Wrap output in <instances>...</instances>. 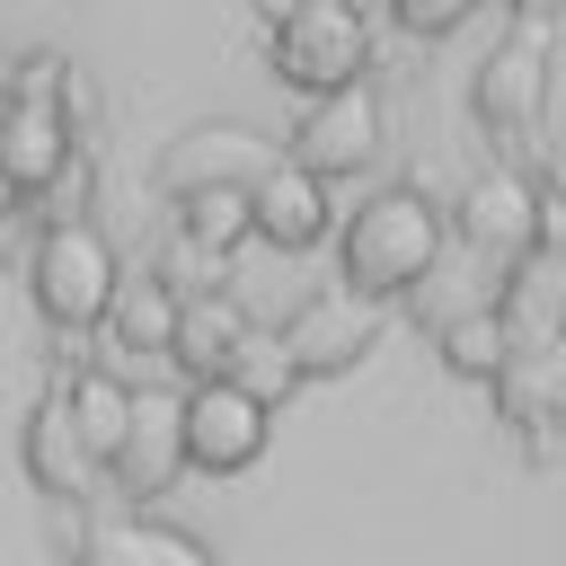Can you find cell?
<instances>
[{"mask_svg":"<svg viewBox=\"0 0 566 566\" xmlns=\"http://www.w3.org/2000/svg\"><path fill=\"white\" fill-rule=\"evenodd\" d=\"M177 239H195L203 256H230L248 239V195H195V203H177Z\"/></svg>","mask_w":566,"mask_h":566,"instance_id":"cell-21","label":"cell"},{"mask_svg":"<svg viewBox=\"0 0 566 566\" xmlns=\"http://www.w3.org/2000/svg\"><path fill=\"white\" fill-rule=\"evenodd\" d=\"M53 398H62L71 433H80L88 469H106V460H115V442H124V416H133V380H124V371H106V363H80Z\"/></svg>","mask_w":566,"mask_h":566,"instance_id":"cell-15","label":"cell"},{"mask_svg":"<svg viewBox=\"0 0 566 566\" xmlns=\"http://www.w3.org/2000/svg\"><path fill=\"white\" fill-rule=\"evenodd\" d=\"M106 478H115L124 495H142V504L168 495V486L186 478V451H177V389L133 380V416H124V442H115Z\"/></svg>","mask_w":566,"mask_h":566,"instance_id":"cell-10","label":"cell"},{"mask_svg":"<svg viewBox=\"0 0 566 566\" xmlns=\"http://www.w3.org/2000/svg\"><path fill=\"white\" fill-rule=\"evenodd\" d=\"M274 159H283V150H274L265 133H248V124H195L186 142H168V159H159V195H168V203H195V195H248Z\"/></svg>","mask_w":566,"mask_h":566,"instance_id":"cell-7","label":"cell"},{"mask_svg":"<svg viewBox=\"0 0 566 566\" xmlns=\"http://www.w3.org/2000/svg\"><path fill=\"white\" fill-rule=\"evenodd\" d=\"M460 239L469 248H486V256H557V195L548 186H531L522 168H486L469 195H460Z\"/></svg>","mask_w":566,"mask_h":566,"instance_id":"cell-5","label":"cell"},{"mask_svg":"<svg viewBox=\"0 0 566 566\" xmlns=\"http://www.w3.org/2000/svg\"><path fill=\"white\" fill-rule=\"evenodd\" d=\"M27 283H35V310H44L62 336H80V327L106 318L124 265H115V239H106L97 221H44V230H35V256H27Z\"/></svg>","mask_w":566,"mask_h":566,"instance_id":"cell-2","label":"cell"},{"mask_svg":"<svg viewBox=\"0 0 566 566\" xmlns=\"http://www.w3.org/2000/svg\"><path fill=\"white\" fill-rule=\"evenodd\" d=\"M80 566H212V548L150 513H106L80 531Z\"/></svg>","mask_w":566,"mask_h":566,"instance_id":"cell-13","label":"cell"},{"mask_svg":"<svg viewBox=\"0 0 566 566\" xmlns=\"http://www.w3.org/2000/svg\"><path fill=\"white\" fill-rule=\"evenodd\" d=\"M18 230H27V203H18V195H9V186H0V256H9V248H18Z\"/></svg>","mask_w":566,"mask_h":566,"instance_id":"cell-23","label":"cell"},{"mask_svg":"<svg viewBox=\"0 0 566 566\" xmlns=\"http://www.w3.org/2000/svg\"><path fill=\"white\" fill-rule=\"evenodd\" d=\"M168 318H177V301H168V292H159V283H150V274H142V283H133V274H124V283H115V301H106V318H97V327H106V345H115V354H124V363H150V354H159V363H168ZM124 363H115V371H124ZM124 380H133V371H124Z\"/></svg>","mask_w":566,"mask_h":566,"instance_id":"cell-16","label":"cell"},{"mask_svg":"<svg viewBox=\"0 0 566 566\" xmlns=\"http://www.w3.org/2000/svg\"><path fill=\"white\" fill-rule=\"evenodd\" d=\"M256 318L239 310V292H195V301H177V318H168V363L186 371V389L195 380H221V363H230V345L248 336Z\"/></svg>","mask_w":566,"mask_h":566,"instance_id":"cell-14","label":"cell"},{"mask_svg":"<svg viewBox=\"0 0 566 566\" xmlns=\"http://www.w3.org/2000/svg\"><path fill=\"white\" fill-rule=\"evenodd\" d=\"M301 177H354V168H371L380 159V97L354 80V88H336V97H310L301 106V124H292V150H283Z\"/></svg>","mask_w":566,"mask_h":566,"instance_id":"cell-8","label":"cell"},{"mask_svg":"<svg viewBox=\"0 0 566 566\" xmlns=\"http://www.w3.org/2000/svg\"><path fill=\"white\" fill-rule=\"evenodd\" d=\"M265 53H274V80L301 88V97H336L363 80L371 62V27L363 9H336V0H310V9H283L265 27Z\"/></svg>","mask_w":566,"mask_h":566,"instance_id":"cell-3","label":"cell"},{"mask_svg":"<svg viewBox=\"0 0 566 566\" xmlns=\"http://www.w3.org/2000/svg\"><path fill=\"white\" fill-rule=\"evenodd\" d=\"M27 478L44 495H88V478H97L80 433H71V416H62V398H35V416H27Z\"/></svg>","mask_w":566,"mask_h":566,"instance_id":"cell-18","label":"cell"},{"mask_svg":"<svg viewBox=\"0 0 566 566\" xmlns=\"http://www.w3.org/2000/svg\"><path fill=\"white\" fill-rule=\"evenodd\" d=\"M548 44H557V18L548 9H522L513 35L478 62V124L495 142H531L539 133V106H548Z\"/></svg>","mask_w":566,"mask_h":566,"instance_id":"cell-4","label":"cell"},{"mask_svg":"<svg viewBox=\"0 0 566 566\" xmlns=\"http://www.w3.org/2000/svg\"><path fill=\"white\" fill-rule=\"evenodd\" d=\"M433 256H442V203L424 186H380L371 203H354V221L336 239V292L380 310V301L416 292L433 274Z\"/></svg>","mask_w":566,"mask_h":566,"instance_id":"cell-1","label":"cell"},{"mask_svg":"<svg viewBox=\"0 0 566 566\" xmlns=\"http://www.w3.org/2000/svg\"><path fill=\"white\" fill-rule=\"evenodd\" d=\"M478 9L469 0H398V27L407 35H451V27H469Z\"/></svg>","mask_w":566,"mask_h":566,"instance_id":"cell-22","label":"cell"},{"mask_svg":"<svg viewBox=\"0 0 566 566\" xmlns=\"http://www.w3.org/2000/svg\"><path fill=\"white\" fill-rule=\"evenodd\" d=\"M62 168H71V106L0 97V186H9L18 203H35Z\"/></svg>","mask_w":566,"mask_h":566,"instance_id":"cell-11","label":"cell"},{"mask_svg":"<svg viewBox=\"0 0 566 566\" xmlns=\"http://www.w3.org/2000/svg\"><path fill=\"white\" fill-rule=\"evenodd\" d=\"M442 363H451L460 380H495V371L513 363L504 318H495V310H460V318H442Z\"/></svg>","mask_w":566,"mask_h":566,"instance_id":"cell-19","label":"cell"},{"mask_svg":"<svg viewBox=\"0 0 566 566\" xmlns=\"http://www.w3.org/2000/svg\"><path fill=\"white\" fill-rule=\"evenodd\" d=\"M486 389L504 398V416H513V424L531 433V451L548 460V424H557V345H522Z\"/></svg>","mask_w":566,"mask_h":566,"instance_id":"cell-17","label":"cell"},{"mask_svg":"<svg viewBox=\"0 0 566 566\" xmlns=\"http://www.w3.org/2000/svg\"><path fill=\"white\" fill-rule=\"evenodd\" d=\"M221 380H230L239 398H256V407L274 416V398L292 389V363H283V345H274V327H248V336L230 345V363H221Z\"/></svg>","mask_w":566,"mask_h":566,"instance_id":"cell-20","label":"cell"},{"mask_svg":"<svg viewBox=\"0 0 566 566\" xmlns=\"http://www.w3.org/2000/svg\"><path fill=\"white\" fill-rule=\"evenodd\" d=\"M248 239H265V248H283V256L318 248V239H327V186L301 177L292 159H274V168L248 186Z\"/></svg>","mask_w":566,"mask_h":566,"instance_id":"cell-12","label":"cell"},{"mask_svg":"<svg viewBox=\"0 0 566 566\" xmlns=\"http://www.w3.org/2000/svg\"><path fill=\"white\" fill-rule=\"evenodd\" d=\"M274 345H283L292 380L354 371V363L380 345V310H371V301H354V292H318V301H301V310H292V327H274Z\"/></svg>","mask_w":566,"mask_h":566,"instance_id":"cell-9","label":"cell"},{"mask_svg":"<svg viewBox=\"0 0 566 566\" xmlns=\"http://www.w3.org/2000/svg\"><path fill=\"white\" fill-rule=\"evenodd\" d=\"M177 451L203 478H239L265 451V407L239 398L230 380H195V389H177Z\"/></svg>","mask_w":566,"mask_h":566,"instance_id":"cell-6","label":"cell"}]
</instances>
